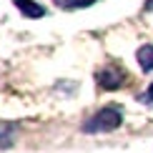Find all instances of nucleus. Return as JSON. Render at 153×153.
Instances as JSON below:
<instances>
[{
	"instance_id": "nucleus-1",
	"label": "nucleus",
	"mask_w": 153,
	"mask_h": 153,
	"mask_svg": "<svg viewBox=\"0 0 153 153\" xmlns=\"http://www.w3.org/2000/svg\"><path fill=\"white\" fill-rule=\"evenodd\" d=\"M120 123H123L120 108L105 105V108H100L95 116H91L85 123H83V131L85 133H111V131H118Z\"/></svg>"
},
{
	"instance_id": "nucleus-2",
	"label": "nucleus",
	"mask_w": 153,
	"mask_h": 153,
	"mask_svg": "<svg viewBox=\"0 0 153 153\" xmlns=\"http://www.w3.org/2000/svg\"><path fill=\"white\" fill-rule=\"evenodd\" d=\"M95 80H98V85L105 88V91H118L120 85H126L128 73H126L123 68H118V65H105L103 71H98Z\"/></svg>"
},
{
	"instance_id": "nucleus-3",
	"label": "nucleus",
	"mask_w": 153,
	"mask_h": 153,
	"mask_svg": "<svg viewBox=\"0 0 153 153\" xmlns=\"http://www.w3.org/2000/svg\"><path fill=\"white\" fill-rule=\"evenodd\" d=\"M15 3V8L23 13L25 18H33V20H38V18H45L48 10L43 8L40 3H35V0H13Z\"/></svg>"
},
{
	"instance_id": "nucleus-4",
	"label": "nucleus",
	"mask_w": 153,
	"mask_h": 153,
	"mask_svg": "<svg viewBox=\"0 0 153 153\" xmlns=\"http://www.w3.org/2000/svg\"><path fill=\"white\" fill-rule=\"evenodd\" d=\"M136 58H138L141 71H146V73L153 71V45H141V48H138V53H136Z\"/></svg>"
},
{
	"instance_id": "nucleus-5",
	"label": "nucleus",
	"mask_w": 153,
	"mask_h": 153,
	"mask_svg": "<svg viewBox=\"0 0 153 153\" xmlns=\"http://www.w3.org/2000/svg\"><path fill=\"white\" fill-rule=\"evenodd\" d=\"M60 10H83V8H91L93 3L98 0H53Z\"/></svg>"
},
{
	"instance_id": "nucleus-6",
	"label": "nucleus",
	"mask_w": 153,
	"mask_h": 153,
	"mask_svg": "<svg viewBox=\"0 0 153 153\" xmlns=\"http://www.w3.org/2000/svg\"><path fill=\"white\" fill-rule=\"evenodd\" d=\"M13 146V126L0 123V148H10Z\"/></svg>"
},
{
	"instance_id": "nucleus-7",
	"label": "nucleus",
	"mask_w": 153,
	"mask_h": 153,
	"mask_svg": "<svg viewBox=\"0 0 153 153\" xmlns=\"http://www.w3.org/2000/svg\"><path fill=\"white\" fill-rule=\"evenodd\" d=\"M138 100H143V103H153V83L148 85V91H146V93H143Z\"/></svg>"
},
{
	"instance_id": "nucleus-8",
	"label": "nucleus",
	"mask_w": 153,
	"mask_h": 153,
	"mask_svg": "<svg viewBox=\"0 0 153 153\" xmlns=\"http://www.w3.org/2000/svg\"><path fill=\"white\" fill-rule=\"evenodd\" d=\"M146 10H153V0H146Z\"/></svg>"
}]
</instances>
